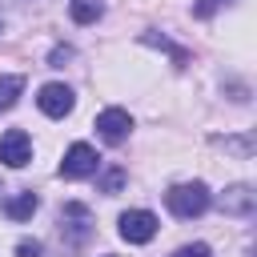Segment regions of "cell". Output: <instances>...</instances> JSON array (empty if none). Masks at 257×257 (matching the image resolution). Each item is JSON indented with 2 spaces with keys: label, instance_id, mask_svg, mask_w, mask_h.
I'll return each instance as SVG.
<instances>
[{
  "label": "cell",
  "instance_id": "4fadbf2b",
  "mask_svg": "<svg viewBox=\"0 0 257 257\" xmlns=\"http://www.w3.org/2000/svg\"><path fill=\"white\" fill-rule=\"evenodd\" d=\"M120 185H124V169H108V173H104V181H100V189H104V193H116Z\"/></svg>",
  "mask_w": 257,
  "mask_h": 257
},
{
  "label": "cell",
  "instance_id": "ba28073f",
  "mask_svg": "<svg viewBox=\"0 0 257 257\" xmlns=\"http://www.w3.org/2000/svg\"><path fill=\"white\" fill-rule=\"evenodd\" d=\"M253 205H257V197H253V189H249V185H233V189L221 197V209H225V213H233V217H249V213H253Z\"/></svg>",
  "mask_w": 257,
  "mask_h": 257
},
{
  "label": "cell",
  "instance_id": "7a4b0ae2",
  "mask_svg": "<svg viewBox=\"0 0 257 257\" xmlns=\"http://www.w3.org/2000/svg\"><path fill=\"white\" fill-rule=\"evenodd\" d=\"M96 169H100V157H96L92 145H84V141L68 145V153H64V161H60V177L80 181V177H92Z\"/></svg>",
  "mask_w": 257,
  "mask_h": 257
},
{
  "label": "cell",
  "instance_id": "6da1fadb",
  "mask_svg": "<svg viewBox=\"0 0 257 257\" xmlns=\"http://www.w3.org/2000/svg\"><path fill=\"white\" fill-rule=\"evenodd\" d=\"M209 189L201 185V181H185V185H173L169 193H165V205H169V213L173 217H181V221H193V217H201L205 209H209Z\"/></svg>",
  "mask_w": 257,
  "mask_h": 257
},
{
  "label": "cell",
  "instance_id": "e0dca14e",
  "mask_svg": "<svg viewBox=\"0 0 257 257\" xmlns=\"http://www.w3.org/2000/svg\"><path fill=\"white\" fill-rule=\"evenodd\" d=\"M0 28H4V24H0Z\"/></svg>",
  "mask_w": 257,
  "mask_h": 257
},
{
  "label": "cell",
  "instance_id": "5bb4252c",
  "mask_svg": "<svg viewBox=\"0 0 257 257\" xmlns=\"http://www.w3.org/2000/svg\"><path fill=\"white\" fill-rule=\"evenodd\" d=\"M173 257H209V245L205 241H193V245H181Z\"/></svg>",
  "mask_w": 257,
  "mask_h": 257
},
{
  "label": "cell",
  "instance_id": "52a82bcc",
  "mask_svg": "<svg viewBox=\"0 0 257 257\" xmlns=\"http://www.w3.org/2000/svg\"><path fill=\"white\" fill-rule=\"evenodd\" d=\"M72 88L68 84H60V80H52V84H44L40 88V96H36V104H40V112L44 116H64V112H72Z\"/></svg>",
  "mask_w": 257,
  "mask_h": 257
},
{
  "label": "cell",
  "instance_id": "3957f363",
  "mask_svg": "<svg viewBox=\"0 0 257 257\" xmlns=\"http://www.w3.org/2000/svg\"><path fill=\"white\" fill-rule=\"evenodd\" d=\"M60 233H64L72 245H84V241L92 237V213H88L84 205L68 201V205L60 209Z\"/></svg>",
  "mask_w": 257,
  "mask_h": 257
},
{
  "label": "cell",
  "instance_id": "277c9868",
  "mask_svg": "<svg viewBox=\"0 0 257 257\" xmlns=\"http://www.w3.org/2000/svg\"><path fill=\"white\" fill-rule=\"evenodd\" d=\"M120 237H124L128 245L153 241V237H157V217H153L149 209H128V213H120Z\"/></svg>",
  "mask_w": 257,
  "mask_h": 257
},
{
  "label": "cell",
  "instance_id": "30bf717a",
  "mask_svg": "<svg viewBox=\"0 0 257 257\" xmlns=\"http://www.w3.org/2000/svg\"><path fill=\"white\" fill-rule=\"evenodd\" d=\"M68 12L76 24H96L104 8H100V0H68Z\"/></svg>",
  "mask_w": 257,
  "mask_h": 257
},
{
  "label": "cell",
  "instance_id": "9c48e42d",
  "mask_svg": "<svg viewBox=\"0 0 257 257\" xmlns=\"http://www.w3.org/2000/svg\"><path fill=\"white\" fill-rule=\"evenodd\" d=\"M36 205H40L36 193H16L12 201H4V213H8L12 221H28V217L36 213Z\"/></svg>",
  "mask_w": 257,
  "mask_h": 257
},
{
  "label": "cell",
  "instance_id": "8992f818",
  "mask_svg": "<svg viewBox=\"0 0 257 257\" xmlns=\"http://www.w3.org/2000/svg\"><path fill=\"white\" fill-rule=\"evenodd\" d=\"M128 128H133V116L124 108H104L96 116V133H100L104 145H124L128 141Z\"/></svg>",
  "mask_w": 257,
  "mask_h": 257
},
{
  "label": "cell",
  "instance_id": "8fae6325",
  "mask_svg": "<svg viewBox=\"0 0 257 257\" xmlns=\"http://www.w3.org/2000/svg\"><path fill=\"white\" fill-rule=\"evenodd\" d=\"M20 92H24V76H16V72H0V108L16 104Z\"/></svg>",
  "mask_w": 257,
  "mask_h": 257
},
{
  "label": "cell",
  "instance_id": "9a60e30c",
  "mask_svg": "<svg viewBox=\"0 0 257 257\" xmlns=\"http://www.w3.org/2000/svg\"><path fill=\"white\" fill-rule=\"evenodd\" d=\"M16 257H40V241H20L16 245Z\"/></svg>",
  "mask_w": 257,
  "mask_h": 257
},
{
  "label": "cell",
  "instance_id": "5b68a950",
  "mask_svg": "<svg viewBox=\"0 0 257 257\" xmlns=\"http://www.w3.org/2000/svg\"><path fill=\"white\" fill-rule=\"evenodd\" d=\"M0 161H4L8 169H24V165L32 161V141H28L24 128H8V133L0 137Z\"/></svg>",
  "mask_w": 257,
  "mask_h": 257
},
{
  "label": "cell",
  "instance_id": "2e32d148",
  "mask_svg": "<svg viewBox=\"0 0 257 257\" xmlns=\"http://www.w3.org/2000/svg\"><path fill=\"white\" fill-rule=\"evenodd\" d=\"M68 56H72L68 48H56V52H52V68H60V60H68Z\"/></svg>",
  "mask_w": 257,
  "mask_h": 257
},
{
  "label": "cell",
  "instance_id": "7c38bea8",
  "mask_svg": "<svg viewBox=\"0 0 257 257\" xmlns=\"http://www.w3.org/2000/svg\"><path fill=\"white\" fill-rule=\"evenodd\" d=\"M225 4H233V0H197V4H193V16H197V20H209V16L221 12Z\"/></svg>",
  "mask_w": 257,
  "mask_h": 257
}]
</instances>
